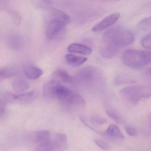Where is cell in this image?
I'll return each instance as SVG.
<instances>
[{
	"label": "cell",
	"instance_id": "7402d4cb",
	"mask_svg": "<svg viewBox=\"0 0 151 151\" xmlns=\"http://www.w3.org/2000/svg\"><path fill=\"white\" fill-rule=\"evenodd\" d=\"M90 120L93 124L100 126L106 123L107 122L106 119L99 116H92L90 117Z\"/></svg>",
	"mask_w": 151,
	"mask_h": 151
},
{
	"label": "cell",
	"instance_id": "f546056e",
	"mask_svg": "<svg viewBox=\"0 0 151 151\" xmlns=\"http://www.w3.org/2000/svg\"><path fill=\"white\" fill-rule=\"evenodd\" d=\"M51 1H37V6L38 7L40 8H45V7H47L49 6V5H51Z\"/></svg>",
	"mask_w": 151,
	"mask_h": 151
},
{
	"label": "cell",
	"instance_id": "4316f807",
	"mask_svg": "<svg viewBox=\"0 0 151 151\" xmlns=\"http://www.w3.org/2000/svg\"><path fill=\"white\" fill-rule=\"evenodd\" d=\"M124 129L129 136L131 137H136L137 136V132L134 127L130 125H126L124 127Z\"/></svg>",
	"mask_w": 151,
	"mask_h": 151
},
{
	"label": "cell",
	"instance_id": "8fae6325",
	"mask_svg": "<svg viewBox=\"0 0 151 151\" xmlns=\"http://www.w3.org/2000/svg\"><path fill=\"white\" fill-rule=\"evenodd\" d=\"M61 83L59 81L53 78L46 83L43 87V93L44 97L48 99H55L56 88Z\"/></svg>",
	"mask_w": 151,
	"mask_h": 151
},
{
	"label": "cell",
	"instance_id": "d6a6232c",
	"mask_svg": "<svg viewBox=\"0 0 151 151\" xmlns=\"http://www.w3.org/2000/svg\"><path fill=\"white\" fill-rule=\"evenodd\" d=\"M36 151V150H35V151Z\"/></svg>",
	"mask_w": 151,
	"mask_h": 151
},
{
	"label": "cell",
	"instance_id": "52a82bcc",
	"mask_svg": "<svg viewBox=\"0 0 151 151\" xmlns=\"http://www.w3.org/2000/svg\"><path fill=\"white\" fill-rule=\"evenodd\" d=\"M34 141L37 146L36 151H53L51 134L48 131L41 130L36 132Z\"/></svg>",
	"mask_w": 151,
	"mask_h": 151
},
{
	"label": "cell",
	"instance_id": "1f68e13d",
	"mask_svg": "<svg viewBox=\"0 0 151 151\" xmlns=\"http://www.w3.org/2000/svg\"><path fill=\"white\" fill-rule=\"evenodd\" d=\"M1 77H0V81H1Z\"/></svg>",
	"mask_w": 151,
	"mask_h": 151
},
{
	"label": "cell",
	"instance_id": "44dd1931",
	"mask_svg": "<svg viewBox=\"0 0 151 151\" xmlns=\"http://www.w3.org/2000/svg\"><path fill=\"white\" fill-rule=\"evenodd\" d=\"M139 28L141 30L147 31L151 29V18L147 17L141 21L139 24Z\"/></svg>",
	"mask_w": 151,
	"mask_h": 151
},
{
	"label": "cell",
	"instance_id": "2e32d148",
	"mask_svg": "<svg viewBox=\"0 0 151 151\" xmlns=\"http://www.w3.org/2000/svg\"><path fill=\"white\" fill-rule=\"evenodd\" d=\"M24 74L29 79L36 80L42 76L43 71L41 69L34 66H29L24 70Z\"/></svg>",
	"mask_w": 151,
	"mask_h": 151
},
{
	"label": "cell",
	"instance_id": "277c9868",
	"mask_svg": "<svg viewBox=\"0 0 151 151\" xmlns=\"http://www.w3.org/2000/svg\"><path fill=\"white\" fill-rule=\"evenodd\" d=\"M120 95L125 102L130 105L137 104L141 101L146 100L151 96L150 87L144 86H134L122 89Z\"/></svg>",
	"mask_w": 151,
	"mask_h": 151
},
{
	"label": "cell",
	"instance_id": "d4e9b609",
	"mask_svg": "<svg viewBox=\"0 0 151 151\" xmlns=\"http://www.w3.org/2000/svg\"><path fill=\"white\" fill-rule=\"evenodd\" d=\"M141 44L142 46L145 48L147 49H151V34L150 33L147 34L143 38L141 41Z\"/></svg>",
	"mask_w": 151,
	"mask_h": 151
},
{
	"label": "cell",
	"instance_id": "4fadbf2b",
	"mask_svg": "<svg viewBox=\"0 0 151 151\" xmlns=\"http://www.w3.org/2000/svg\"><path fill=\"white\" fill-rule=\"evenodd\" d=\"M52 78L57 80L61 83H70L74 82V77L63 69H59L55 71L52 75Z\"/></svg>",
	"mask_w": 151,
	"mask_h": 151
},
{
	"label": "cell",
	"instance_id": "cb8c5ba5",
	"mask_svg": "<svg viewBox=\"0 0 151 151\" xmlns=\"http://www.w3.org/2000/svg\"><path fill=\"white\" fill-rule=\"evenodd\" d=\"M96 145L103 150H109L110 149V146L106 141L101 139H95L94 140Z\"/></svg>",
	"mask_w": 151,
	"mask_h": 151
},
{
	"label": "cell",
	"instance_id": "9a60e30c",
	"mask_svg": "<svg viewBox=\"0 0 151 151\" xmlns=\"http://www.w3.org/2000/svg\"><path fill=\"white\" fill-rule=\"evenodd\" d=\"M65 60L66 62L69 66L72 67H77L83 65L87 60L88 59L83 56L69 54L65 56Z\"/></svg>",
	"mask_w": 151,
	"mask_h": 151
},
{
	"label": "cell",
	"instance_id": "5bb4252c",
	"mask_svg": "<svg viewBox=\"0 0 151 151\" xmlns=\"http://www.w3.org/2000/svg\"><path fill=\"white\" fill-rule=\"evenodd\" d=\"M36 98V92L34 91H31L25 93L16 94L15 102L26 105L32 103Z\"/></svg>",
	"mask_w": 151,
	"mask_h": 151
},
{
	"label": "cell",
	"instance_id": "9c48e42d",
	"mask_svg": "<svg viewBox=\"0 0 151 151\" xmlns=\"http://www.w3.org/2000/svg\"><path fill=\"white\" fill-rule=\"evenodd\" d=\"M52 144L54 150L64 151L68 146L67 135L63 133H55L52 138Z\"/></svg>",
	"mask_w": 151,
	"mask_h": 151
},
{
	"label": "cell",
	"instance_id": "ba28073f",
	"mask_svg": "<svg viewBox=\"0 0 151 151\" xmlns=\"http://www.w3.org/2000/svg\"><path fill=\"white\" fill-rule=\"evenodd\" d=\"M120 17V14L118 13H114L108 16L93 27V31L99 32L104 30L114 24L118 21Z\"/></svg>",
	"mask_w": 151,
	"mask_h": 151
},
{
	"label": "cell",
	"instance_id": "3957f363",
	"mask_svg": "<svg viewBox=\"0 0 151 151\" xmlns=\"http://www.w3.org/2000/svg\"><path fill=\"white\" fill-rule=\"evenodd\" d=\"M122 61L131 68L139 69L147 66L151 62V52L144 50L129 49L124 53Z\"/></svg>",
	"mask_w": 151,
	"mask_h": 151
},
{
	"label": "cell",
	"instance_id": "e0dca14e",
	"mask_svg": "<svg viewBox=\"0 0 151 151\" xmlns=\"http://www.w3.org/2000/svg\"><path fill=\"white\" fill-rule=\"evenodd\" d=\"M106 136L109 137L118 139H124V136L117 125L112 124H110L105 132Z\"/></svg>",
	"mask_w": 151,
	"mask_h": 151
},
{
	"label": "cell",
	"instance_id": "d6986e66",
	"mask_svg": "<svg viewBox=\"0 0 151 151\" xmlns=\"http://www.w3.org/2000/svg\"><path fill=\"white\" fill-rule=\"evenodd\" d=\"M106 113L110 118L119 124L123 123V119L119 113L115 109L110 108L106 109Z\"/></svg>",
	"mask_w": 151,
	"mask_h": 151
},
{
	"label": "cell",
	"instance_id": "5b68a950",
	"mask_svg": "<svg viewBox=\"0 0 151 151\" xmlns=\"http://www.w3.org/2000/svg\"><path fill=\"white\" fill-rule=\"evenodd\" d=\"M55 99L64 105L81 106L86 105L85 100L80 94L62 84L56 88Z\"/></svg>",
	"mask_w": 151,
	"mask_h": 151
},
{
	"label": "cell",
	"instance_id": "7c38bea8",
	"mask_svg": "<svg viewBox=\"0 0 151 151\" xmlns=\"http://www.w3.org/2000/svg\"><path fill=\"white\" fill-rule=\"evenodd\" d=\"M68 52L70 53H76L85 55L91 54L92 50L87 46L79 43H73L69 46L68 48Z\"/></svg>",
	"mask_w": 151,
	"mask_h": 151
},
{
	"label": "cell",
	"instance_id": "ffe728a7",
	"mask_svg": "<svg viewBox=\"0 0 151 151\" xmlns=\"http://www.w3.org/2000/svg\"><path fill=\"white\" fill-rule=\"evenodd\" d=\"M15 70L12 68H3L0 69V77L1 80L10 78L15 74Z\"/></svg>",
	"mask_w": 151,
	"mask_h": 151
},
{
	"label": "cell",
	"instance_id": "8992f818",
	"mask_svg": "<svg viewBox=\"0 0 151 151\" xmlns=\"http://www.w3.org/2000/svg\"><path fill=\"white\" fill-rule=\"evenodd\" d=\"M101 74L98 69L92 66H87L80 69L74 78V82L84 86H91L98 83Z\"/></svg>",
	"mask_w": 151,
	"mask_h": 151
},
{
	"label": "cell",
	"instance_id": "ac0fdd59",
	"mask_svg": "<svg viewBox=\"0 0 151 151\" xmlns=\"http://www.w3.org/2000/svg\"><path fill=\"white\" fill-rule=\"evenodd\" d=\"M12 87L15 91L17 93H22L28 90L29 86L26 82L23 81H16L12 83Z\"/></svg>",
	"mask_w": 151,
	"mask_h": 151
},
{
	"label": "cell",
	"instance_id": "7a4b0ae2",
	"mask_svg": "<svg viewBox=\"0 0 151 151\" xmlns=\"http://www.w3.org/2000/svg\"><path fill=\"white\" fill-rule=\"evenodd\" d=\"M70 21V17L65 12L55 9H52L46 30L47 37L50 40L61 37Z\"/></svg>",
	"mask_w": 151,
	"mask_h": 151
},
{
	"label": "cell",
	"instance_id": "4dcf8cb0",
	"mask_svg": "<svg viewBox=\"0 0 151 151\" xmlns=\"http://www.w3.org/2000/svg\"><path fill=\"white\" fill-rule=\"evenodd\" d=\"M7 1H0V11L5 10L7 7Z\"/></svg>",
	"mask_w": 151,
	"mask_h": 151
},
{
	"label": "cell",
	"instance_id": "f1b7e54d",
	"mask_svg": "<svg viewBox=\"0 0 151 151\" xmlns=\"http://www.w3.org/2000/svg\"><path fill=\"white\" fill-rule=\"evenodd\" d=\"M6 103L3 100L0 99V118L2 117L5 113Z\"/></svg>",
	"mask_w": 151,
	"mask_h": 151
},
{
	"label": "cell",
	"instance_id": "83f0119b",
	"mask_svg": "<svg viewBox=\"0 0 151 151\" xmlns=\"http://www.w3.org/2000/svg\"><path fill=\"white\" fill-rule=\"evenodd\" d=\"M132 82L133 83V80L129 78H128L126 77H118L116 78L115 81V83L116 84L120 85L123 84L124 83H129Z\"/></svg>",
	"mask_w": 151,
	"mask_h": 151
},
{
	"label": "cell",
	"instance_id": "603a6c76",
	"mask_svg": "<svg viewBox=\"0 0 151 151\" xmlns=\"http://www.w3.org/2000/svg\"><path fill=\"white\" fill-rule=\"evenodd\" d=\"M9 14L12 17V20L17 25H19L21 24L22 22V17L19 13H18L17 11H10Z\"/></svg>",
	"mask_w": 151,
	"mask_h": 151
},
{
	"label": "cell",
	"instance_id": "484cf974",
	"mask_svg": "<svg viewBox=\"0 0 151 151\" xmlns=\"http://www.w3.org/2000/svg\"><path fill=\"white\" fill-rule=\"evenodd\" d=\"M4 99L6 101L9 103H15L16 101V94L10 92H6L4 94Z\"/></svg>",
	"mask_w": 151,
	"mask_h": 151
},
{
	"label": "cell",
	"instance_id": "6da1fadb",
	"mask_svg": "<svg viewBox=\"0 0 151 151\" xmlns=\"http://www.w3.org/2000/svg\"><path fill=\"white\" fill-rule=\"evenodd\" d=\"M134 39V34L129 30L120 26L113 27L104 33L100 53L106 59H113L122 48L132 43Z\"/></svg>",
	"mask_w": 151,
	"mask_h": 151
},
{
	"label": "cell",
	"instance_id": "30bf717a",
	"mask_svg": "<svg viewBox=\"0 0 151 151\" xmlns=\"http://www.w3.org/2000/svg\"><path fill=\"white\" fill-rule=\"evenodd\" d=\"M9 47L13 50H19L24 46L25 42L24 38L19 34L14 33L9 35L7 39Z\"/></svg>",
	"mask_w": 151,
	"mask_h": 151
}]
</instances>
